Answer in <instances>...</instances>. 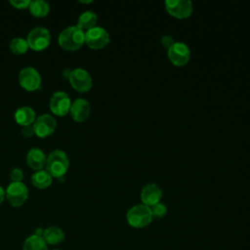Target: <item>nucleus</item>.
<instances>
[{
  "label": "nucleus",
  "mask_w": 250,
  "mask_h": 250,
  "mask_svg": "<svg viewBox=\"0 0 250 250\" xmlns=\"http://www.w3.org/2000/svg\"><path fill=\"white\" fill-rule=\"evenodd\" d=\"M58 43L66 51H76L85 43V32L76 25L67 26L59 34Z\"/></svg>",
  "instance_id": "f257e3e1"
},
{
  "label": "nucleus",
  "mask_w": 250,
  "mask_h": 250,
  "mask_svg": "<svg viewBox=\"0 0 250 250\" xmlns=\"http://www.w3.org/2000/svg\"><path fill=\"white\" fill-rule=\"evenodd\" d=\"M69 167V159L67 154L61 150L55 149L47 156V162L45 170L53 178H62L65 175Z\"/></svg>",
  "instance_id": "f03ea898"
},
{
  "label": "nucleus",
  "mask_w": 250,
  "mask_h": 250,
  "mask_svg": "<svg viewBox=\"0 0 250 250\" xmlns=\"http://www.w3.org/2000/svg\"><path fill=\"white\" fill-rule=\"evenodd\" d=\"M152 219L150 207L143 203L133 205L126 213L128 225L135 229L146 228L151 223Z\"/></svg>",
  "instance_id": "7ed1b4c3"
},
{
  "label": "nucleus",
  "mask_w": 250,
  "mask_h": 250,
  "mask_svg": "<svg viewBox=\"0 0 250 250\" xmlns=\"http://www.w3.org/2000/svg\"><path fill=\"white\" fill-rule=\"evenodd\" d=\"M51 33L46 27L38 26L31 29L26 37L28 47L33 51H43L47 49L51 43Z\"/></svg>",
  "instance_id": "20e7f679"
},
{
  "label": "nucleus",
  "mask_w": 250,
  "mask_h": 250,
  "mask_svg": "<svg viewBox=\"0 0 250 250\" xmlns=\"http://www.w3.org/2000/svg\"><path fill=\"white\" fill-rule=\"evenodd\" d=\"M67 79L71 87L80 93L89 91L93 86V79L91 74L86 69L81 67L69 70Z\"/></svg>",
  "instance_id": "39448f33"
},
{
  "label": "nucleus",
  "mask_w": 250,
  "mask_h": 250,
  "mask_svg": "<svg viewBox=\"0 0 250 250\" xmlns=\"http://www.w3.org/2000/svg\"><path fill=\"white\" fill-rule=\"evenodd\" d=\"M5 198L13 207H20L28 198V188L22 182H12L5 190Z\"/></svg>",
  "instance_id": "423d86ee"
},
{
  "label": "nucleus",
  "mask_w": 250,
  "mask_h": 250,
  "mask_svg": "<svg viewBox=\"0 0 250 250\" xmlns=\"http://www.w3.org/2000/svg\"><path fill=\"white\" fill-rule=\"evenodd\" d=\"M109 33L102 26L96 25L85 31V43L91 49H103L109 43Z\"/></svg>",
  "instance_id": "0eeeda50"
},
{
  "label": "nucleus",
  "mask_w": 250,
  "mask_h": 250,
  "mask_svg": "<svg viewBox=\"0 0 250 250\" xmlns=\"http://www.w3.org/2000/svg\"><path fill=\"white\" fill-rule=\"evenodd\" d=\"M41 75L38 70L32 66H25L19 73V83L26 91H36L41 87Z\"/></svg>",
  "instance_id": "6e6552de"
},
{
  "label": "nucleus",
  "mask_w": 250,
  "mask_h": 250,
  "mask_svg": "<svg viewBox=\"0 0 250 250\" xmlns=\"http://www.w3.org/2000/svg\"><path fill=\"white\" fill-rule=\"evenodd\" d=\"M167 55L174 65L182 66L188 62L190 59V50L186 43L175 41V43L167 49Z\"/></svg>",
  "instance_id": "1a4fd4ad"
},
{
  "label": "nucleus",
  "mask_w": 250,
  "mask_h": 250,
  "mask_svg": "<svg viewBox=\"0 0 250 250\" xmlns=\"http://www.w3.org/2000/svg\"><path fill=\"white\" fill-rule=\"evenodd\" d=\"M71 101L69 96L62 91L53 93L49 101V107L53 114L57 116H64L69 112Z\"/></svg>",
  "instance_id": "9d476101"
},
{
  "label": "nucleus",
  "mask_w": 250,
  "mask_h": 250,
  "mask_svg": "<svg viewBox=\"0 0 250 250\" xmlns=\"http://www.w3.org/2000/svg\"><path fill=\"white\" fill-rule=\"evenodd\" d=\"M164 5L166 11L176 19L188 18L193 10L190 0H166Z\"/></svg>",
  "instance_id": "9b49d317"
},
{
  "label": "nucleus",
  "mask_w": 250,
  "mask_h": 250,
  "mask_svg": "<svg viewBox=\"0 0 250 250\" xmlns=\"http://www.w3.org/2000/svg\"><path fill=\"white\" fill-rule=\"evenodd\" d=\"M57 127V121L54 116L48 113H44L36 117L33 128L35 136L39 138H46L51 136Z\"/></svg>",
  "instance_id": "f8f14e48"
},
{
  "label": "nucleus",
  "mask_w": 250,
  "mask_h": 250,
  "mask_svg": "<svg viewBox=\"0 0 250 250\" xmlns=\"http://www.w3.org/2000/svg\"><path fill=\"white\" fill-rule=\"evenodd\" d=\"M162 197V189L155 183H147L141 190L142 203L150 207L158 202Z\"/></svg>",
  "instance_id": "ddd939ff"
},
{
  "label": "nucleus",
  "mask_w": 250,
  "mask_h": 250,
  "mask_svg": "<svg viewBox=\"0 0 250 250\" xmlns=\"http://www.w3.org/2000/svg\"><path fill=\"white\" fill-rule=\"evenodd\" d=\"M69 113L71 118L76 122L85 121L91 113L90 103L84 98H78L71 103Z\"/></svg>",
  "instance_id": "4468645a"
},
{
  "label": "nucleus",
  "mask_w": 250,
  "mask_h": 250,
  "mask_svg": "<svg viewBox=\"0 0 250 250\" xmlns=\"http://www.w3.org/2000/svg\"><path fill=\"white\" fill-rule=\"evenodd\" d=\"M46 162L47 156L42 149L38 147H32L28 150L26 154V163L32 170H43L46 166Z\"/></svg>",
  "instance_id": "2eb2a0df"
},
{
  "label": "nucleus",
  "mask_w": 250,
  "mask_h": 250,
  "mask_svg": "<svg viewBox=\"0 0 250 250\" xmlns=\"http://www.w3.org/2000/svg\"><path fill=\"white\" fill-rule=\"evenodd\" d=\"M15 120L16 122L24 127L27 125H31L34 123L36 119V113L30 106H21L15 112Z\"/></svg>",
  "instance_id": "dca6fc26"
},
{
  "label": "nucleus",
  "mask_w": 250,
  "mask_h": 250,
  "mask_svg": "<svg viewBox=\"0 0 250 250\" xmlns=\"http://www.w3.org/2000/svg\"><path fill=\"white\" fill-rule=\"evenodd\" d=\"M42 237L47 244L57 245L63 241L64 232L59 227H48L44 229Z\"/></svg>",
  "instance_id": "f3484780"
},
{
  "label": "nucleus",
  "mask_w": 250,
  "mask_h": 250,
  "mask_svg": "<svg viewBox=\"0 0 250 250\" xmlns=\"http://www.w3.org/2000/svg\"><path fill=\"white\" fill-rule=\"evenodd\" d=\"M52 182L53 177L44 169L35 171L31 175V184L39 189H45L49 188L52 185Z\"/></svg>",
  "instance_id": "a211bd4d"
},
{
  "label": "nucleus",
  "mask_w": 250,
  "mask_h": 250,
  "mask_svg": "<svg viewBox=\"0 0 250 250\" xmlns=\"http://www.w3.org/2000/svg\"><path fill=\"white\" fill-rule=\"evenodd\" d=\"M97 21H98V16L95 12L85 11L79 16V18L77 20L76 26L85 32L87 30L93 28L94 26H96Z\"/></svg>",
  "instance_id": "6ab92c4d"
},
{
  "label": "nucleus",
  "mask_w": 250,
  "mask_h": 250,
  "mask_svg": "<svg viewBox=\"0 0 250 250\" xmlns=\"http://www.w3.org/2000/svg\"><path fill=\"white\" fill-rule=\"evenodd\" d=\"M29 13L35 18H44L49 14L50 5L44 0H33L30 1L28 6Z\"/></svg>",
  "instance_id": "aec40b11"
},
{
  "label": "nucleus",
  "mask_w": 250,
  "mask_h": 250,
  "mask_svg": "<svg viewBox=\"0 0 250 250\" xmlns=\"http://www.w3.org/2000/svg\"><path fill=\"white\" fill-rule=\"evenodd\" d=\"M22 250H48V246L42 236L33 233L25 238Z\"/></svg>",
  "instance_id": "412c9836"
},
{
  "label": "nucleus",
  "mask_w": 250,
  "mask_h": 250,
  "mask_svg": "<svg viewBox=\"0 0 250 250\" xmlns=\"http://www.w3.org/2000/svg\"><path fill=\"white\" fill-rule=\"evenodd\" d=\"M10 50L14 55H22L27 52L28 44L26 39L22 37H15L10 42Z\"/></svg>",
  "instance_id": "4be33fe9"
},
{
  "label": "nucleus",
  "mask_w": 250,
  "mask_h": 250,
  "mask_svg": "<svg viewBox=\"0 0 250 250\" xmlns=\"http://www.w3.org/2000/svg\"><path fill=\"white\" fill-rule=\"evenodd\" d=\"M150 211L152 214V218L160 219V218H163L167 214V206L162 202H158V203L150 206Z\"/></svg>",
  "instance_id": "5701e85b"
},
{
  "label": "nucleus",
  "mask_w": 250,
  "mask_h": 250,
  "mask_svg": "<svg viewBox=\"0 0 250 250\" xmlns=\"http://www.w3.org/2000/svg\"><path fill=\"white\" fill-rule=\"evenodd\" d=\"M10 179L12 182L14 183H19V182H22V179H23V172L21 168L19 167H16V168H13L10 172V175H9Z\"/></svg>",
  "instance_id": "b1692460"
},
{
  "label": "nucleus",
  "mask_w": 250,
  "mask_h": 250,
  "mask_svg": "<svg viewBox=\"0 0 250 250\" xmlns=\"http://www.w3.org/2000/svg\"><path fill=\"white\" fill-rule=\"evenodd\" d=\"M10 4L17 9H26L28 8L30 1L29 0H10Z\"/></svg>",
  "instance_id": "393cba45"
},
{
  "label": "nucleus",
  "mask_w": 250,
  "mask_h": 250,
  "mask_svg": "<svg viewBox=\"0 0 250 250\" xmlns=\"http://www.w3.org/2000/svg\"><path fill=\"white\" fill-rule=\"evenodd\" d=\"M160 41H161V44L163 45V47L166 48V49H169V48L175 43L174 38H173L171 35H169V34L163 35V36L161 37Z\"/></svg>",
  "instance_id": "a878e982"
},
{
  "label": "nucleus",
  "mask_w": 250,
  "mask_h": 250,
  "mask_svg": "<svg viewBox=\"0 0 250 250\" xmlns=\"http://www.w3.org/2000/svg\"><path fill=\"white\" fill-rule=\"evenodd\" d=\"M21 134H22V136H24L25 138H30V137L34 136V135H35V133H34L33 124H31V125H27V126H24V127H22V130H21Z\"/></svg>",
  "instance_id": "bb28decb"
},
{
  "label": "nucleus",
  "mask_w": 250,
  "mask_h": 250,
  "mask_svg": "<svg viewBox=\"0 0 250 250\" xmlns=\"http://www.w3.org/2000/svg\"><path fill=\"white\" fill-rule=\"evenodd\" d=\"M4 199H5V190H4V188L0 186V205L2 204V202L4 201Z\"/></svg>",
  "instance_id": "cd10ccee"
},
{
  "label": "nucleus",
  "mask_w": 250,
  "mask_h": 250,
  "mask_svg": "<svg viewBox=\"0 0 250 250\" xmlns=\"http://www.w3.org/2000/svg\"><path fill=\"white\" fill-rule=\"evenodd\" d=\"M43 231H44V229H43L42 228H37V229H35V232H34V234H36V235H39V236H42V235H43Z\"/></svg>",
  "instance_id": "c85d7f7f"
},
{
  "label": "nucleus",
  "mask_w": 250,
  "mask_h": 250,
  "mask_svg": "<svg viewBox=\"0 0 250 250\" xmlns=\"http://www.w3.org/2000/svg\"><path fill=\"white\" fill-rule=\"evenodd\" d=\"M80 2H81V3H86V4H87V3H91V2H92V0H90V1H80Z\"/></svg>",
  "instance_id": "c756f323"
},
{
  "label": "nucleus",
  "mask_w": 250,
  "mask_h": 250,
  "mask_svg": "<svg viewBox=\"0 0 250 250\" xmlns=\"http://www.w3.org/2000/svg\"><path fill=\"white\" fill-rule=\"evenodd\" d=\"M53 250H59V249H53Z\"/></svg>",
  "instance_id": "7c9ffc66"
}]
</instances>
